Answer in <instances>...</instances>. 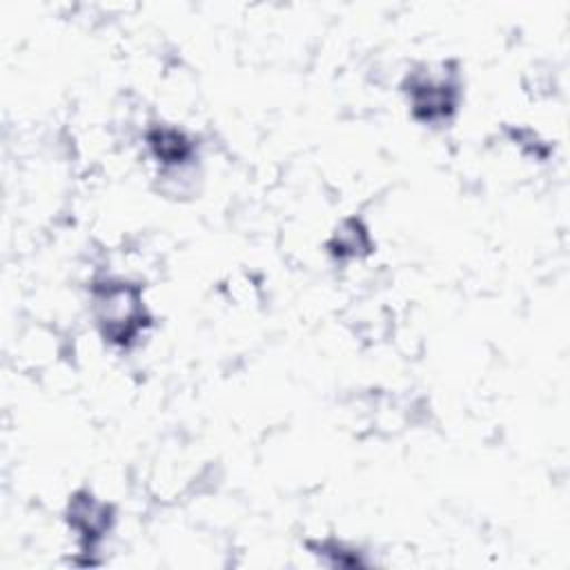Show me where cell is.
<instances>
[{
	"label": "cell",
	"instance_id": "obj_3",
	"mask_svg": "<svg viewBox=\"0 0 570 570\" xmlns=\"http://www.w3.org/2000/svg\"><path fill=\"white\" fill-rule=\"evenodd\" d=\"M69 525L91 548L109 530L111 510H109L107 503L94 499L89 492H80L69 503Z\"/></svg>",
	"mask_w": 570,
	"mask_h": 570
},
{
	"label": "cell",
	"instance_id": "obj_1",
	"mask_svg": "<svg viewBox=\"0 0 570 570\" xmlns=\"http://www.w3.org/2000/svg\"><path fill=\"white\" fill-rule=\"evenodd\" d=\"M96 316L105 338L129 345L145 325L140 289L125 281H107L96 287Z\"/></svg>",
	"mask_w": 570,
	"mask_h": 570
},
{
	"label": "cell",
	"instance_id": "obj_4",
	"mask_svg": "<svg viewBox=\"0 0 570 570\" xmlns=\"http://www.w3.org/2000/svg\"><path fill=\"white\" fill-rule=\"evenodd\" d=\"M154 156L165 165H183L191 156V140L174 127H156L147 136Z\"/></svg>",
	"mask_w": 570,
	"mask_h": 570
},
{
	"label": "cell",
	"instance_id": "obj_2",
	"mask_svg": "<svg viewBox=\"0 0 570 570\" xmlns=\"http://www.w3.org/2000/svg\"><path fill=\"white\" fill-rule=\"evenodd\" d=\"M410 102L419 120L439 122L445 120L456 109L459 89L448 76H436L432 71H419L410 78Z\"/></svg>",
	"mask_w": 570,
	"mask_h": 570
},
{
	"label": "cell",
	"instance_id": "obj_5",
	"mask_svg": "<svg viewBox=\"0 0 570 570\" xmlns=\"http://www.w3.org/2000/svg\"><path fill=\"white\" fill-rule=\"evenodd\" d=\"M365 247H367V232L356 220H347L332 240V252L341 258L358 256L361 252H367Z\"/></svg>",
	"mask_w": 570,
	"mask_h": 570
}]
</instances>
